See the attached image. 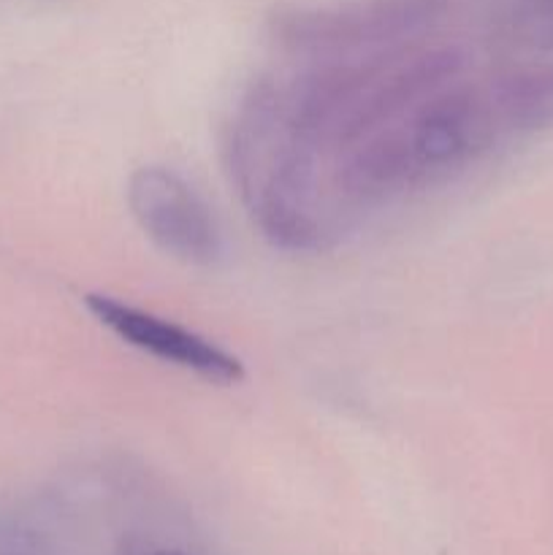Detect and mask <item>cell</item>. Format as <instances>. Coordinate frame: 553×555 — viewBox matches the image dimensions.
I'll use <instances>...</instances> for the list:
<instances>
[{"label":"cell","mask_w":553,"mask_h":555,"mask_svg":"<svg viewBox=\"0 0 553 555\" xmlns=\"http://www.w3.org/2000/svg\"><path fill=\"white\" fill-rule=\"evenodd\" d=\"M130 209L146 236L171 258L209 266L222 255L215 215L198 193L166 168H141L130 179Z\"/></svg>","instance_id":"6da1fadb"},{"label":"cell","mask_w":553,"mask_h":555,"mask_svg":"<svg viewBox=\"0 0 553 555\" xmlns=\"http://www.w3.org/2000/svg\"><path fill=\"white\" fill-rule=\"evenodd\" d=\"M87 309L98 318V323L106 325L114 336L125 345L136 347L144 356L157 358L163 363L184 369L190 374H198L201 379H209L217 385H231L244 377V366L236 356L217 347L206 336L171 323L166 318L133 307V304L117 301L112 296L92 293L87 296Z\"/></svg>","instance_id":"7a4b0ae2"},{"label":"cell","mask_w":553,"mask_h":555,"mask_svg":"<svg viewBox=\"0 0 553 555\" xmlns=\"http://www.w3.org/2000/svg\"><path fill=\"white\" fill-rule=\"evenodd\" d=\"M152 555H184V553H179V551H160V553H152Z\"/></svg>","instance_id":"3957f363"}]
</instances>
